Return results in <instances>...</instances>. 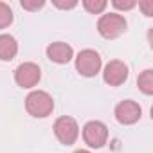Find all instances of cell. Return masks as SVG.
<instances>
[{
  "mask_svg": "<svg viewBox=\"0 0 153 153\" xmlns=\"http://www.w3.org/2000/svg\"><path fill=\"white\" fill-rule=\"evenodd\" d=\"M140 106L135 103V101H121L117 106H115V119L121 123V124H133L140 119Z\"/></svg>",
  "mask_w": 153,
  "mask_h": 153,
  "instance_id": "7",
  "label": "cell"
},
{
  "mask_svg": "<svg viewBox=\"0 0 153 153\" xmlns=\"http://www.w3.org/2000/svg\"><path fill=\"white\" fill-rule=\"evenodd\" d=\"M54 6H58V7H61V9H72V7H76V6H78V2H76V0H68V2L54 0Z\"/></svg>",
  "mask_w": 153,
  "mask_h": 153,
  "instance_id": "16",
  "label": "cell"
},
{
  "mask_svg": "<svg viewBox=\"0 0 153 153\" xmlns=\"http://www.w3.org/2000/svg\"><path fill=\"white\" fill-rule=\"evenodd\" d=\"M11 22H13V11H11V7L7 4H4V2H0V29L7 27Z\"/></svg>",
  "mask_w": 153,
  "mask_h": 153,
  "instance_id": "12",
  "label": "cell"
},
{
  "mask_svg": "<svg viewBox=\"0 0 153 153\" xmlns=\"http://www.w3.org/2000/svg\"><path fill=\"white\" fill-rule=\"evenodd\" d=\"M83 6H85V9L88 13L97 15L106 7V0H83Z\"/></svg>",
  "mask_w": 153,
  "mask_h": 153,
  "instance_id": "13",
  "label": "cell"
},
{
  "mask_svg": "<svg viewBox=\"0 0 153 153\" xmlns=\"http://www.w3.org/2000/svg\"><path fill=\"white\" fill-rule=\"evenodd\" d=\"M25 110L33 117H47L54 110V101L47 92L34 90L25 97Z\"/></svg>",
  "mask_w": 153,
  "mask_h": 153,
  "instance_id": "1",
  "label": "cell"
},
{
  "mask_svg": "<svg viewBox=\"0 0 153 153\" xmlns=\"http://www.w3.org/2000/svg\"><path fill=\"white\" fill-rule=\"evenodd\" d=\"M43 0H22V7L27 11H36L40 7H43Z\"/></svg>",
  "mask_w": 153,
  "mask_h": 153,
  "instance_id": "14",
  "label": "cell"
},
{
  "mask_svg": "<svg viewBox=\"0 0 153 153\" xmlns=\"http://www.w3.org/2000/svg\"><path fill=\"white\" fill-rule=\"evenodd\" d=\"M139 6L142 7V11H144V15H146V16H153V2H151V0H146V2H140Z\"/></svg>",
  "mask_w": 153,
  "mask_h": 153,
  "instance_id": "17",
  "label": "cell"
},
{
  "mask_svg": "<svg viewBox=\"0 0 153 153\" xmlns=\"http://www.w3.org/2000/svg\"><path fill=\"white\" fill-rule=\"evenodd\" d=\"M74 153H90V151H87V149H78V151H74Z\"/></svg>",
  "mask_w": 153,
  "mask_h": 153,
  "instance_id": "18",
  "label": "cell"
},
{
  "mask_svg": "<svg viewBox=\"0 0 153 153\" xmlns=\"http://www.w3.org/2000/svg\"><path fill=\"white\" fill-rule=\"evenodd\" d=\"M42 78V72H40V67L36 63H22L16 70H15V81L18 87L22 88H31L34 87Z\"/></svg>",
  "mask_w": 153,
  "mask_h": 153,
  "instance_id": "6",
  "label": "cell"
},
{
  "mask_svg": "<svg viewBox=\"0 0 153 153\" xmlns=\"http://www.w3.org/2000/svg\"><path fill=\"white\" fill-rule=\"evenodd\" d=\"M103 78L108 85L112 87H117V85H123L128 78V67L119 61V59H114L110 61L106 67H105V72H103Z\"/></svg>",
  "mask_w": 153,
  "mask_h": 153,
  "instance_id": "8",
  "label": "cell"
},
{
  "mask_svg": "<svg viewBox=\"0 0 153 153\" xmlns=\"http://www.w3.org/2000/svg\"><path fill=\"white\" fill-rule=\"evenodd\" d=\"M114 6L117 7V9H131V7H135V0H114Z\"/></svg>",
  "mask_w": 153,
  "mask_h": 153,
  "instance_id": "15",
  "label": "cell"
},
{
  "mask_svg": "<svg viewBox=\"0 0 153 153\" xmlns=\"http://www.w3.org/2000/svg\"><path fill=\"white\" fill-rule=\"evenodd\" d=\"M54 135L61 144L70 146L76 142V139L79 135V126L76 123V119L63 115V117L56 119V123H54Z\"/></svg>",
  "mask_w": 153,
  "mask_h": 153,
  "instance_id": "3",
  "label": "cell"
},
{
  "mask_svg": "<svg viewBox=\"0 0 153 153\" xmlns=\"http://www.w3.org/2000/svg\"><path fill=\"white\" fill-rule=\"evenodd\" d=\"M83 139L90 148H103L108 139V128L101 121H88L83 126Z\"/></svg>",
  "mask_w": 153,
  "mask_h": 153,
  "instance_id": "5",
  "label": "cell"
},
{
  "mask_svg": "<svg viewBox=\"0 0 153 153\" xmlns=\"http://www.w3.org/2000/svg\"><path fill=\"white\" fill-rule=\"evenodd\" d=\"M97 31L103 38L106 40H114L117 36H121L126 31V20L124 16L117 15V13H108L103 15L97 22Z\"/></svg>",
  "mask_w": 153,
  "mask_h": 153,
  "instance_id": "2",
  "label": "cell"
},
{
  "mask_svg": "<svg viewBox=\"0 0 153 153\" xmlns=\"http://www.w3.org/2000/svg\"><path fill=\"white\" fill-rule=\"evenodd\" d=\"M76 68H78L81 76L92 78V76H96L101 70V56L92 49H85L76 58Z\"/></svg>",
  "mask_w": 153,
  "mask_h": 153,
  "instance_id": "4",
  "label": "cell"
},
{
  "mask_svg": "<svg viewBox=\"0 0 153 153\" xmlns=\"http://www.w3.org/2000/svg\"><path fill=\"white\" fill-rule=\"evenodd\" d=\"M137 83H139V88L146 94V96H151L153 94V70H144L140 76H139V79H137Z\"/></svg>",
  "mask_w": 153,
  "mask_h": 153,
  "instance_id": "11",
  "label": "cell"
},
{
  "mask_svg": "<svg viewBox=\"0 0 153 153\" xmlns=\"http://www.w3.org/2000/svg\"><path fill=\"white\" fill-rule=\"evenodd\" d=\"M18 52V43L11 34H0V59L11 61Z\"/></svg>",
  "mask_w": 153,
  "mask_h": 153,
  "instance_id": "10",
  "label": "cell"
},
{
  "mask_svg": "<svg viewBox=\"0 0 153 153\" xmlns=\"http://www.w3.org/2000/svg\"><path fill=\"white\" fill-rule=\"evenodd\" d=\"M47 56H49L51 61L63 65V63H68V61L72 59L74 51H72V47H70L68 43H65V42H54V43H51V45L47 47Z\"/></svg>",
  "mask_w": 153,
  "mask_h": 153,
  "instance_id": "9",
  "label": "cell"
}]
</instances>
